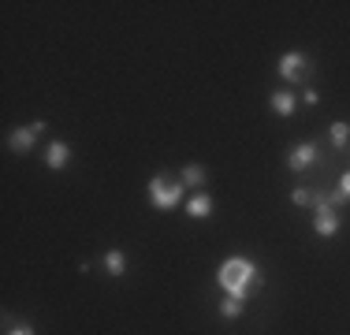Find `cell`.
Returning a JSON list of instances; mask_svg holds the SVG:
<instances>
[{"label":"cell","instance_id":"8fae6325","mask_svg":"<svg viewBox=\"0 0 350 335\" xmlns=\"http://www.w3.org/2000/svg\"><path fill=\"white\" fill-rule=\"evenodd\" d=\"M179 179H183V187H198V190H202L205 179H209V172H205V164H187L179 172Z\"/></svg>","mask_w":350,"mask_h":335},{"label":"cell","instance_id":"4fadbf2b","mask_svg":"<svg viewBox=\"0 0 350 335\" xmlns=\"http://www.w3.org/2000/svg\"><path fill=\"white\" fill-rule=\"evenodd\" d=\"M243 313H246V298L224 295V302H220V317H224V321H239Z\"/></svg>","mask_w":350,"mask_h":335},{"label":"cell","instance_id":"277c9868","mask_svg":"<svg viewBox=\"0 0 350 335\" xmlns=\"http://www.w3.org/2000/svg\"><path fill=\"white\" fill-rule=\"evenodd\" d=\"M276 71H280L283 82H291V86H310L317 64L306 53H283L280 60H276Z\"/></svg>","mask_w":350,"mask_h":335},{"label":"cell","instance_id":"ba28073f","mask_svg":"<svg viewBox=\"0 0 350 335\" xmlns=\"http://www.w3.org/2000/svg\"><path fill=\"white\" fill-rule=\"evenodd\" d=\"M269 105L276 116H295L298 112V97L295 90H276V94H269Z\"/></svg>","mask_w":350,"mask_h":335},{"label":"cell","instance_id":"6da1fadb","mask_svg":"<svg viewBox=\"0 0 350 335\" xmlns=\"http://www.w3.org/2000/svg\"><path fill=\"white\" fill-rule=\"evenodd\" d=\"M216 283H220V291L231 295V298H250V291L261 287L265 276L250 257L235 254V257H228V261H220V268H216Z\"/></svg>","mask_w":350,"mask_h":335},{"label":"cell","instance_id":"5b68a950","mask_svg":"<svg viewBox=\"0 0 350 335\" xmlns=\"http://www.w3.org/2000/svg\"><path fill=\"white\" fill-rule=\"evenodd\" d=\"M49 123L45 120H34V123H23V127H15L12 134H8V149L12 153H19V157H27L30 149L38 146V134H45Z\"/></svg>","mask_w":350,"mask_h":335},{"label":"cell","instance_id":"e0dca14e","mask_svg":"<svg viewBox=\"0 0 350 335\" xmlns=\"http://www.w3.org/2000/svg\"><path fill=\"white\" fill-rule=\"evenodd\" d=\"M302 100H306V105H321V94H317L313 86H306V94H302Z\"/></svg>","mask_w":350,"mask_h":335},{"label":"cell","instance_id":"52a82bcc","mask_svg":"<svg viewBox=\"0 0 350 335\" xmlns=\"http://www.w3.org/2000/svg\"><path fill=\"white\" fill-rule=\"evenodd\" d=\"M68 161H71V146L68 142H49L45 146V168L49 172H60V168H68Z\"/></svg>","mask_w":350,"mask_h":335},{"label":"cell","instance_id":"7c38bea8","mask_svg":"<svg viewBox=\"0 0 350 335\" xmlns=\"http://www.w3.org/2000/svg\"><path fill=\"white\" fill-rule=\"evenodd\" d=\"M328 142H332V149H347L350 146V123L347 120H336L328 127Z\"/></svg>","mask_w":350,"mask_h":335},{"label":"cell","instance_id":"8992f818","mask_svg":"<svg viewBox=\"0 0 350 335\" xmlns=\"http://www.w3.org/2000/svg\"><path fill=\"white\" fill-rule=\"evenodd\" d=\"M317 161H321V142H313V138H306V142H298V146L287 149V168L291 172H310Z\"/></svg>","mask_w":350,"mask_h":335},{"label":"cell","instance_id":"9c48e42d","mask_svg":"<svg viewBox=\"0 0 350 335\" xmlns=\"http://www.w3.org/2000/svg\"><path fill=\"white\" fill-rule=\"evenodd\" d=\"M187 216H190V220H209V216H213V194L198 190V194L187 201Z\"/></svg>","mask_w":350,"mask_h":335},{"label":"cell","instance_id":"9a60e30c","mask_svg":"<svg viewBox=\"0 0 350 335\" xmlns=\"http://www.w3.org/2000/svg\"><path fill=\"white\" fill-rule=\"evenodd\" d=\"M336 194L343 198V201H350V172H343V175H339V183H336Z\"/></svg>","mask_w":350,"mask_h":335},{"label":"cell","instance_id":"5bb4252c","mask_svg":"<svg viewBox=\"0 0 350 335\" xmlns=\"http://www.w3.org/2000/svg\"><path fill=\"white\" fill-rule=\"evenodd\" d=\"M313 201H317V190L313 187H295V190H291V205L306 209V205H313Z\"/></svg>","mask_w":350,"mask_h":335},{"label":"cell","instance_id":"2e32d148","mask_svg":"<svg viewBox=\"0 0 350 335\" xmlns=\"http://www.w3.org/2000/svg\"><path fill=\"white\" fill-rule=\"evenodd\" d=\"M8 335H38V332H34V324L23 321V324H12V328H8Z\"/></svg>","mask_w":350,"mask_h":335},{"label":"cell","instance_id":"3957f363","mask_svg":"<svg viewBox=\"0 0 350 335\" xmlns=\"http://www.w3.org/2000/svg\"><path fill=\"white\" fill-rule=\"evenodd\" d=\"M146 194H149V205H153V209L172 213V209L183 201V179H172L168 172H157L153 179H149Z\"/></svg>","mask_w":350,"mask_h":335},{"label":"cell","instance_id":"30bf717a","mask_svg":"<svg viewBox=\"0 0 350 335\" xmlns=\"http://www.w3.org/2000/svg\"><path fill=\"white\" fill-rule=\"evenodd\" d=\"M105 272L112 276V280H120V276H127V254H123L120 246H112L105 254Z\"/></svg>","mask_w":350,"mask_h":335},{"label":"cell","instance_id":"7a4b0ae2","mask_svg":"<svg viewBox=\"0 0 350 335\" xmlns=\"http://www.w3.org/2000/svg\"><path fill=\"white\" fill-rule=\"evenodd\" d=\"M339 205H343V198H339L336 190H317L313 231L321 234V239H332V234H339V228H343V220H339Z\"/></svg>","mask_w":350,"mask_h":335}]
</instances>
